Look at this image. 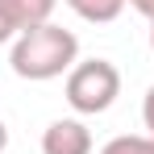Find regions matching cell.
I'll use <instances>...</instances> for the list:
<instances>
[{
    "label": "cell",
    "instance_id": "cell-1",
    "mask_svg": "<svg viewBox=\"0 0 154 154\" xmlns=\"http://www.w3.org/2000/svg\"><path fill=\"white\" fill-rule=\"evenodd\" d=\"M13 71L29 83H46V79H58V75H71V67L79 63V38L71 29L54 25H33L25 29L17 42H13V54H8Z\"/></svg>",
    "mask_w": 154,
    "mask_h": 154
},
{
    "label": "cell",
    "instance_id": "cell-2",
    "mask_svg": "<svg viewBox=\"0 0 154 154\" xmlns=\"http://www.w3.org/2000/svg\"><path fill=\"white\" fill-rule=\"evenodd\" d=\"M63 92H67V104L75 108L79 117L108 112L117 104V96H121V71L108 58H83V63L71 67Z\"/></svg>",
    "mask_w": 154,
    "mask_h": 154
},
{
    "label": "cell",
    "instance_id": "cell-3",
    "mask_svg": "<svg viewBox=\"0 0 154 154\" xmlns=\"http://www.w3.org/2000/svg\"><path fill=\"white\" fill-rule=\"evenodd\" d=\"M42 154H92V129L75 117H58L42 133Z\"/></svg>",
    "mask_w": 154,
    "mask_h": 154
},
{
    "label": "cell",
    "instance_id": "cell-4",
    "mask_svg": "<svg viewBox=\"0 0 154 154\" xmlns=\"http://www.w3.org/2000/svg\"><path fill=\"white\" fill-rule=\"evenodd\" d=\"M129 0H67V8L83 17V21H92V25H108V21H117L121 13H125Z\"/></svg>",
    "mask_w": 154,
    "mask_h": 154
},
{
    "label": "cell",
    "instance_id": "cell-5",
    "mask_svg": "<svg viewBox=\"0 0 154 154\" xmlns=\"http://www.w3.org/2000/svg\"><path fill=\"white\" fill-rule=\"evenodd\" d=\"M100 154H154V137L150 133H121V137H112Z\"/></svg>",
    "mask_w": 154,
    "mask_h": 154
},
{
    "label": "cell",
    "instance_id": "cell-6",
    "mask_svg": "<svg viewBox=\"0 0 154 154\" xmlns=\"http://www.w3.org/2000/svg\"><path fill=\"white\" fill-rule=\"evenodd\" d=\"M21 33H25V21H21L17 0H0V46L4 42H17Z\"/></svg>",
    "mask_w": 154,
    "mask_h": 154
},
{
    "label": "cell",
    "instance_id": "cell-7",
    "mask_svg": "<svg viewBox=\"0 0 154 154\" xmlns=\"http://www.w3.org/2000/svg\"><path fill=\"white\" fill-rule=\"evenodd\" d=\"M54 4H58V0H17V8H21V21H25V29H33V25H46V21H50V13H54Z\"/></svg>",
    "mask_w": 154,
    "mask_h": 154
},
{
    "label": "cell",
    "instance_id": "cell-8",
    "mask_svg": "<svg viewBox=\"0 0 154 154\" xmlns=\"http://www.w3.org/2000/svg\"><path fill=\"white\" fill-rule=\"evenodd\" d=\"M142 125H146V133L154 137V83L146 88V100H142Z\"/></svg>",
    "mask_w": 154,
    "mask_h": 154
},
{
    "label": "cell",
    "instance_id": "cell-9",
    "mask_svg": "<svg viewBox=\"0 0 154 154\" xmlns=\"http://www.w3.org/2000/svg\"><path fill=\"white\" fill-rule=\"evenodd\" d=\"M129 4H133L142 17H150V21H154V0H129Z\"/></svg>",
    "mask_w": 154,
    "mask_h": 154
},
{
    "label": "cell",
    "instance_id": "cell-10",
    "mask_svg": "<svg viewBox=\"0 0 154 154\" xmlns=\"http://www.w3.org/2000/svg\"><path fill=\"white\" fill-rule=\"evenodd\" d=\"M8 150V125H4V121H0V154Z\"/></svg>",
    "mask_w": 154,
    "mask_h": 154
},
{
    "label": "cell",
    "instance_id": "cell-11",
    "mask_svg": "<svg viewBox=\"0 0 154 154\" xmlns=\"http://www.w3.org/2000/svg\"><path fill=\"white\" fill-rule=\"evenodd\" d=\"M150 50H154V21H150Z\"/></svg>",
    "mask_w": 154,
    "mask_h": 154
}]
</instances>
